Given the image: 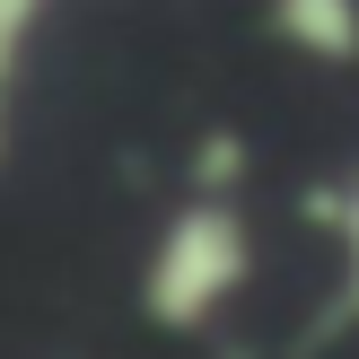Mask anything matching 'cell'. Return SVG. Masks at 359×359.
I'll return each instance as SVG.
<instances>
[{
  "instance_id": "3957f363",
  "label": "cell",
  "mask_w": 359,
  "mask_h": 359,
  "mask_svg": "<svg viewBox=\"0 0 359 359\" xmlns=\"http://www.w3.org/2000/svg\"><path fill=\"white\" fill-rule=\"evenodd\" d=\"M53 0H0V158H9V88H18V62H27V35Z\"/></svg>"
},
{
  "instance_id": "7a4b0ae2",
  "label": "cell",
  "mask_w": 359,
  "mask_h": 359,
  "mask_svg": "<svg viewBox=\"0 0 359 359\" xmlns=\"http://www.w3.org/2000/svg\"><path fill=\"white\" fill-rule=\"evenodd\" d=\"M272 35L316 62H359V0H272Z\"/></svg>"
},
{
  "instance_id": "5b68a950",
  "label": "cell",
  "mask_w": 359,
  "mask_h": 359,
  "mask_svg": "<svg viewBox=\"0 0 359 359\" xmlns=\"http://www.w3.org/2000/svg\"><path fill=\"white\" fill-rule=\"evenodd\" d=\"M342 237H351V280H342V298H333V316H359V184H351V202H342Z\"/></svg>"
},
{
  "instance_id": "6da1fadb",
  "label": "cell",
  "mask_w": 359,
  "mask_h": 359,
  "mask_svg": "<svg viewBox=\"0 0 359 359\" xmlns=\"http://www.w3.org/2000/svg\"><path fill=\"white\" fill-rule=\"evenodd\" d=\"M245 272H255V228H245V210L193 193L167 219L149 272H140V307H149V325L193 333V325H210V316L245 290Z\"/></svg>"
},
{
  "instance_id": "277c9868",
  "label": "cell",
  "mask_w": 359,
  "mask_h": 359,
  "mask_svg": "<svg viewBox=\"0 0 359 359\" xmlns=\"http://www.w3.org/2000/svg\"><path fill=\"white\" fill-rule=\"evenodd\" d=\"M237 175H245V140L237 132H210L202 149H193V184H202V202H228Z\"/></svg>"
}]
</instances>
